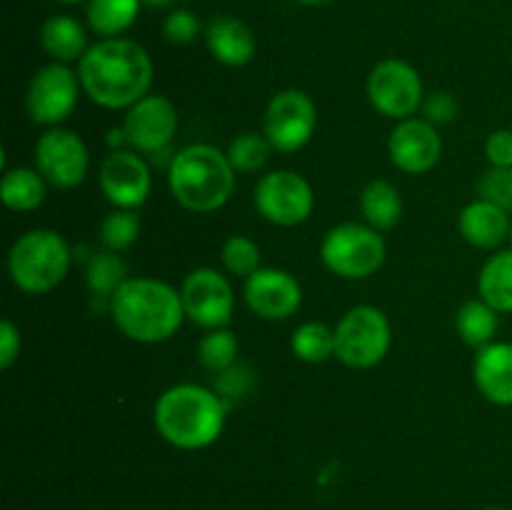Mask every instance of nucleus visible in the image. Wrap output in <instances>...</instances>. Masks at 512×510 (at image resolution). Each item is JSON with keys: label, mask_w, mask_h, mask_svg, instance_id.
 <instances>
[{"label": "nucleus", "mask_w": 512, "mask_h": 510, "mask_svg": "<svg viewBox=\"0 0 512 510\" xmlns=\"http://www.w3.org/2000/svg\"><path fill=\"white\" fill-rule=\"evenodd\" d=\"M143 0H88V23L103 38H120L135 23Z\"/></svg>", "instance_id": "393cba45"}, {"label": "nucleus", "mask_w": 512, "mask_h": 510, "mask_svg": "<svg viewBox=\"0 0 512 510\" xmlns=\"http://www.w3.org/2000/svg\"><path fill=\"white\" fill-rule=\"evenodd\" d=\"M125 275H128V265L120 258L115 250H103V253H95L93 260L88 263V288L95 298H113L115 290L125 283Z\"/></svg>", "instance_id": "bb28decb"}, {"label": "nucleus", "mask_w": 512, "mask_h": 510, "mask_svg": "<svg viewBox=\"0 0 512 510\" xmlns=\"http://www.w3.org/2000/svg\"><path fill=\"white\" fill-rule=\"evenodd\" d=\"M460 235L468 240L470 245L483 250H495L510 240V213L498 208V205L488 203V200H473L465 205L463 213L458 218Z\"/></svg>", "instance_id": "aec40b11"}, {"label": "nucleus", "mask_w": 512, "mask_h": 510, "mask_svg": "<svg viewBox=\"0 0 512 510\" xmlns=\"http://www.w3.org/2000/svg\"><path fill=\"white\" fill-rule=\"evenodd\" d=\"M390 160L408 175H423L438 165L443 155V140L433 123L425 118L400 120L388 140Z\"/></svg>", "instance_id": "dca6fc26"}, {"label": "nucleus", "mask_w": 512, "mask_h": 510, "mask_svg": "<svg viewBox=\"0 0 512 510\" xmlns=\"http://www.w3.org/2000/svg\"><path fill=\"white\" fill-rule=\"evenodd\" d=\"M140 235V215L135 210H113L108 218L100 223V240H103L105 250H120L130 248Z\"/></svg>", "instance_id": "7c9ffc66"}, {"label": "nucleus", "mask_w": 512, "mask_h": 510, "mask_svg": "<svg viewBox=\"0 0 512 510\" xmlns=\"http://www.w3.org/2000/svg\"><path fill=\"white\" fill-rule=\"evenodd\" d=\"M498 310L490 308L483 298L468 300L460 305L458 318H455V328L458 335L473 348H485V345L495 343V333H498Z\"/></svg>", "instance_id": "a878e982"}, {"label": "nucleus", "mask_w": 512, "mask_h": 510, "mask_svg": "<svg viewBox=\"0 0 512 510\" xmlns=\"http://www.w3.org/2000/svg\"><path fill=\"white\" fill-rule=\"evenodd\" d=\"M205 40H208L210 55L228 68H243L255 58V50H258L253 30L233 15L215 18L205 30Z\"/></svg>", "instance_id": "6ab92c4d"}, {"label": "nucleus", "mask_w": 512, "mask_h": 510, "mask_svg": "<svg viewBox=\"0 0 512 510\" xmlns=\"http://www.w3.org/2000/svg\"><path fill=\"white\" fill-rule=\"evenodd\" d=\"M173 198L193 213H215L230 200L235 168L228 153L215 145L195 143L173 155L168 168Z\"/></svg>", "instance_id": "20e7f679"}, {"label": "nucleus", "mask_w": 512, "mask_h": 510, "mask_svg": "<svg viewBox=\"0 0 512 510\" xmlns=\"http://www.w3.org/2000/svg\"><path fill=\"white\" fill-rule=\"evenodd\" d=\"M45 190H48V180L40 175V170L8 168L3 175V183H0V198H3L5 208L25 213V210H35L43 203Z\"/></svg>", "instance_id": "b1692460"}, {"label": "nucleus", "mask_w": 512, "mask_h": 510, "mask_svg": "<svg viewBox=\"0 0 512 510\" xmlns=\"http://www.w3.org/2000/svg\"><path fill=\"white\" fill-rule=\"evenodd\" d=\"M510 245H512V228H510Z\"/></svg>", "instance_id": "79ce46f5"}, {"label": "nucleus", "mask_w": 512, "mask_h": 510, "mask_svg": "<svg viewBox=\"0 0 512 510\" xmlns=\"http://www.w3.org/2000/svg\"><path fill=\"white\" fill-rule=\"evenodd\" d=\"M40 45L55 63H73L88 53L83 25L70 15H55L40 28Z\"/></svg>", "instance_id": "412c9836"}, {"label": "nucleus", "mask_w": 512, "mask_h": 510, "mask_svg": "<svg viewBox=\"0 0 512 510\" xmlns=\"http://www.w3.org/2000/svg\"><path fill=\"white\" fill-rule=\"evenodd\" d=\"M368 98L380 115L393 120H408L423 108V80L418 70L398 58L383 60L368 78Z\"/></svg>", "instance_id": "6e6552de"}, {"label": "nucleus", "mask_w": 512, "mask_h": 510, "mask_svg": "<svg viewBox=\"0 0 512 510\" xmlns=\"http://www.w3.org/2000/svg\"><path fill=\"white\" fill-rule=\"evenodd\" d=\"M150 185L148 163L133 150H113L100 165V190L115 208H140L148 200Z\"/></svg>", "instance_id": "2eb2a0df"}, {"label": "nucleus", "mask_w": 512, "mask_h": 510, "mask_svg": "<svg viewBox=\"0 0 512 510\" xmlns=\"http://www.w3.org/2000/svg\"><path fill=\"white\" fill-rule=\"evenodd\" d=\"M58 3H70V5H73V3H83V0H58Z\"/></svg>", "instance_id": "a19ab883"}, {"label": "nucleus", "mask_w": 512, "mask_h": 510, "mask_svg": "<svg viewBox=\"0 0 512 510\" xmlns=\"http://www.w3.org/2000/svg\"><path fill=\"white\" fill-rule=\"evenodd\" d=\"M145 5H150V8H168V5L178 3V0H143Z\"/></svg>", "instance_id": "58836bf2"}, {"label": "nucleus", "mask_w": 512, "mask_h": 510, "mask_svg": "<svg viewBox=\"0 0 512 510\" xmlns=\"http://www.w3.org/2000/svg\"><path fill=\"white\" fill-rule=\"evenodd\" d=\"M185 318L205 330L225 328L233 318L235 298L228 278L213 268H198L183 280L180 288Z\"/></svg>", "instance_id": "f8f14e48"}, {"label": "nucleus", "mask_w": 512, "mask_h": 510, "mask_svg": "<svg viewBox=\"0 0 512 510\" xmlns=\"http://www.w3.org/2000/svg\"><path fill=\"white\" fill-rule=\"evenodd\" d=\"M70 268V248L55 230H28L8 253V273L23 293L43 295L58 288Z\"/></svg>", "instance_id": "39448f33"}, {"label": "nucleus", "mask_w": 512, "mask_h": 510, "mask_svg": "<svg viewBox=\"0 0 512 510\" xmlns=\"http://www.w3.org/2000/svg\"><path fill=\"white\" fill-rule=\"evenodd\" d=\"M255 375L248 365L235 363L233 368L223 370V373L215 375V393L223 398V403L228 405L230 400H240L253 390Z\"/></svg>", "instance_id": "72a5a7b5"}, {"label": "nucleus", "mask_w": 512, "mask_h": 510, "mask_svg": "<svg viewBox=\"0 0 512 510\" xmlns=\"http://www.w3.org/2000/svg\"><path fill=\"white\" fill-rule=\"evenodd\" d=\"M200 23L190 10H173L163 23V35L173 45H188L198 38Z\"/></svg>", "instance_id": "f704fd0d"}, {"label": "nucleus", "mask_w": 512, "mask_h": 510, "mask_svg": "<svg viewBox=\"0 0 512 510\" xmlns=\"http://www.w3.org/2000/svg\"><path fill=\"white\" fill-rule=\"evenodd\" d=\"M315 195L308 180L293 170H273L255 185V208L268 223L293 228L313 213Z\"/></svg>", "instance_id": "1a4fd4ad"}, {"label": "nucleus", "mask_w": 512, "mask_h": 510, "mask_svg": "<svg viewBox=\"0 0 512 510\" xmlns=\"http://www.w3.org/2000/svg\"><path fill=\"white\" fill-rule=\"evenodd\" d=\"M298 3L310 5V8H318V5H328V3H333V0H298Z\"/></svg>", "instance_id": "ea45409f"}, {"label": "nucleus", "mask_w": 512, "mask_h": 510, "mask_svg": "<svg viewBox=\"0 0 512 510\" xmlns=\"http://www.w3.org/2000/svg\"><path fill=\"white\" fill-rule=\"evenodd\" d=\"M488 510H503V508H488Z\"/></svg>", "instance_id": "37998d69"}, {"label": "nucleus", "mask_w": 512, "mask_h": 510, "mask_svg": "<svg viewBox=\"0 0 512 510\" xmlns=\"http://www.w3.org/2000/svg\"><path fill=\"white\" fill-rule=\"evenodd\" d=\"M390 323L375 305H358L335 328V358L355 370L373 368L390 350Z\"/></svg>", "instance_id": "0eeeda50"}, {"label": "nucleus", "mask_w": 512, "mask_h": 510, "mask_svg": "<svg viewBox=\"0 0 512 510\" xmlns=\"http://www.w3.org/2000/svg\"><path fill=\"white\" fill-rule=\"evenodd\" d=\"M423 113H425V120L433 125L453 123L455 115H458V100H455L450 93H440L438 90V93L425 98Z\"/></svg>", "instance_id": "c9c22d12"}, {"label": "nucleus", "mask_w": 512, "mask_h": 510, "mask_svg": "<svg viewBox=\"0 0 512 510\" xmlns=\"http://www.w3.org/2000/svg\"><path fill=\"white\" fill-rule=\"evenodd\" d=\"M270 150H273V145L265 138V133H243L230 143L228 158L235 173H255L268 163Z\"/></svg>", "instance_id": "c756f323"}, {"label": "nucleus", "mask_w": 512, "mask_h": 510, "mask_svg": "<svg viewBox=\"0 0 512 510\" xmlns=\"http://www.w3.org/2000/svg\"><path fill=\"white\" fill-rule=\"evenodd\" d=\"M245 303L265 320H288L303 303V288L288 270L260 268L245 280Z\"/></svg>", "instance_id": "f3484780"}, {"label": "nucleus", "mask_w": 512, "mask_h": 510, "mask_svg": "<svg viewBox=\"0 0 512 510\" xmlns=\"http://www.w3.org/2000/svg\"><path fill=\"white\" fill-rule=\"evenodd\" d=\"M320 258L330 273L345 280H363L378 273L385 263V240L370 225H335L320 243Z\"/></svg>", "instance_id": "423d86ee"}, {"label": "nucleus", "mask_w": 512, "mask_h": 510, "mask_svg": "<svg viewBox=\"0 0 512 510\" xmlns=\"http://www.w3.org/2000/svg\"><path fill=\"white\" fill-rule=\"evenodd\" d=\"M20 353V330L10 320L0 323V368L8 370Z\"/></svg>", "instance_id": "4c0bfd02"}, {"label": "nucleus", "mask_w": 512, "mask_h": 510, "mask_svg": "<svg viewBox=\"0 0 512 510\" xmlns=\"http://www.w3.org/2000/svg\"><path fill=\"white\" fill-rule=\"evenodd\" d=\"M225 410L228 405L215 390L193 383L173 385L155 403V430L173 448L203 450L223 433Z\"/></svg>", "instance_id": "7ed1b4c3"}, {"label": "nucleus", "mask_w": 512, "mask_h": 510, "mask_svg": "<svg viewBox=\"0 0 512 510\" xmlns=\"http://www.w3.org/2000/svg\"><path fill=\"white\" fill-rule=\"evenodd\" d=\"M220 258H223L225 270L238 275V278L248 280L250 275L260 270V248L248 235H230L223 243Z\"/></svg>", "instance_id": "2f4dec72"}, {"label": "nucleus", "mask_w": 512, "mask_h": 510, "mask_svg": "<svg viewBox=\"0 0 512 510\" xmlns=\"http://www.w3.org/2000/svg\"><path fill=\"white\" fill-rule=\"evenodd\" d=\"M78 78L85 95L108 110L133 108L153 83L148 50L128 38H103L80 58Z\"/></svg>", "instance_id": "f257e3e1"}, {"label": "nucleus", "mask_w": 512, "mask_h": 510, "mask_svg": "<svg viewBox=\"0 0 512 510\" xmlns=\"http://www.w3.org/2000/svg\"><path fill=\"white\" fill-rule=\"evenodd\" d=\"M113 323L135 343H163L185 320L183 298L155 278H128L108 300Z\"/></svg>", "instance_id": "f03ea898"}, {"label": "nucleus", "mask_w": 512, "mask_h": 510, "mask_svg": "<svg viewBox=\"0 0 512 510\" xmlns=\"http://www.w3.org/2000/svg\"><path fill=\"white\" fill-rule=\"evenodd\" d=\"M360 213L365 225L375 230H393L403 215V198L390 180H373L360 195Z\"/></svg>", "instance_id": "4be33fe9"}, {"label": "nucleus", "mask_w": 512, "mask_h": 510, "mask_svg": "<svg viewBox=\"0 0 512 510\" xmlns=\"http://www.w3.org/2000/svg\"><path fill=\"white\" fill-rule=\"evenodd\" d=\"M318 125V110L303 90H280L265 110L263 133L278 153H298L310 143Z\"/></svg>", "instance_id": "9d476101"}, {"label": "nucleus", "mask_w": 512, "mask_h": 510, "mask_svg": "<svg viewBox=\"0 0 512 510\" xmlns=\"http://www.w3.org/2000/svg\"><path fill=\"white\" fill-rule=\"evenodd\" d=\"M478 198L512 213V168H493L480 175Z\"/></svg>", "instance_id": "473e14b6"}, {"label": "nucleus", "mask_w": 512, "mask_h": 510, "mask_svg": "<svg viewBox=\"0 0 512 510\" xmlns=\"http://www.w3.org/2000/svg\"><path fill=\"white\" fill-rule=\"evenodd\" d=\"M478 290L480 298L500 315L512 313V248L498 250L485 260L480 268Z\"/></svg>", "instance_id": "5701e85b"}, {"label": "nucleus", "mask_w": 512, "mask_h": 510, "mask_svg": "<svg viewBox=\"0 0 512 510\" xmlns=\"http://www.w3.org/2000/svg\"><path fill=\"white\" fill-rule=\"evenodd\" d=\"M198 360L210 373H223L238 360V338L228 328L210 330L198 343Z\"/></svg>", "instance_id": "c85d7f7f"}, {"label": "nucleus", "mask_w": 512, "mask_h": 510, "mask_svg": "<svg viewBox=\"0 0 512 510\" xmlns=\"http://www.w3.org/2000/svg\"><path fill=\"white\" fill-rule=\"evenodd\" d=\"M485 155L493 168H512V130H495L485 140Z\"/></svg>", "instance_id": "e433bc0d"}, {"label": "nucleus", "mask_w": 512, "mask_h": 510, "mask_svg": "<svg viewBox=\"0 0 512 510\" xmlns=\"http://www.w3.org/2000/svg\"><path fill=\"white\" fill-rule=\"evenodd\" d=\"M80 78L65 63H50L33 75L25 95V108L35 125L63 123L78 105Z\"/></svg>", "instance_id": "9b49d317"}, {"label": "nucleus", "mask_w": 512, "mask_h": 510, "mask_svg": "<svg viewBox=\"0 0 512 510\" xmlns=\"http://www.w3.org/2000/svg\"><path fill=\"white\" fill-rule=\"evenodd\" d=\"M35 165L53 188L70 190L88 175L90 155L80 135L65 128H50L35 145Z\"/></svg>", "instance_id": "ddd939ff"}, {"label": "nucleus", "mask_w": 512, "mask_h": 510, "mask_svg": "<svg viewBox=\"0 0 512 510\" xmlns=\"http://www.w3.org/2000/svg\"><path fill=\"white\" fill-rule=\"evenodd\" d=\"M473 378L480 395L495 405H512V343H490L473 360Z\"/></svg>", "instance_id": "a211bd4d"}, {"label": "nucleus", "mask_w": 512, "mask_h": 510, "mask_svg": "<svg viewBox=\"0 0 512 510\" xmlns=\"http://www.w3.org/2000/svg\"><path fill=\"white\" fill-rule=\"evenodd\" d=\"M178 130V110L163 95H145L128 108L123 120L125 140L140 153H160L170 145Z\"/></svg>", "instance_id": "4468645a"}, {"label": "nucleus", "mask_w": 512, "mask_h": 510, "mask_svg": "<svg viewBox=\"0 0 512 510\" xmlns=\"http://www.w3.org/2000/svg\"><path fill=\"white\" fill-rule=\"evenodd\" d=\"M290 348L298 355L303 363H325L328 358L335 355V330H330L323 323H303L295 328L293 340H290Z\"/></svg>", "instance_id": "cd10ccee"}]
</instances>
